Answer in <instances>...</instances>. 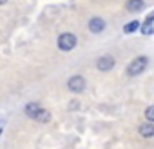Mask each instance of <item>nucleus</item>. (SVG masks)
I'll return each instance as SVG.
<instances>
[{
  "label": "nucleus",
  "instance_id": "f03ea898",
  "mask_svg": "<svg viewBox=\"0 0 154 149\" xmlns=\"http://www.w3.org/2000/svg\"><path fill=\"white\" fill-rule=\"evenodd\" d=\"M76 36L72 35V33H63V35H60L58 36V49H62V51H71V49H74L76 47Z\"/></svg>",
  "mask_w": 154,
  "mask_h": 149
},
{
  "label": "nucleus",
  "instance_id": "0eeeda50",
  "mask_svg": "<svg viewBox=\"0 0 154 149\" xmlns=\"http://www.w3.org/2000/svg\"><path fill=\"white\" fill-rule=\"evenodd\" d=\"M140 135H141V136H147V138L154 136V125H152V122L141 124V125H140Z\"/></svg>",
  "mask_w": 154,
  "mask_h": 149
},
{
  "label": "nucleus",
  "instance_id": "20e7f679",
  "mask_svg": "<svg viewBox=\"0 0 154 149\" xmlns=\"http://www.w3.org/2000/svg\"><path fill=\"white\" fill-rule=\"evenodd\" d=\"M96 67H98V71L107 73V71H111V69L114 67V58H112L111 55H103V56H100V58L96 60Z\"/></svg>",
  "mask_w": 154,
  "mask_h": 149
},
{
  "label": "nucleus",
  "instance_id": "6e6552de",
  "mask_svg": "<svg viewBox=\"0 0 154 149\" xmlns=\"http://www.w3.org/2000/svg\"><path fill=\"white\" fill-rule=\"evenodd\" d=\"M35 120H36V122H40V124H45V122H49V120H51V113H49V111H45V109H40V111L35 115Z\"/></svg>",
  "mask_w": 154,
  "mask_h": 149
},
{
  "label": "nucleus",
  "instance_id": "1a4fd4ad",
  "mask_svg": "<svg viewBox=\"0 0 154 149\" xmlns=\"http://www.w3.org/2000/svg\"><path fill=\"white\" fill-rule=\"evenodd\" d=\"M127 9L132 11V13L143 9V0H129V2H127Z\"/></svg>",
  "mask_w": 154,
  "mask_h": 149
},
{
  "label": "nucleus",
  "instance_id": "f257e3e1",
  "mask_svg": "<svg viewBox=\"0 0 154 149\" xmlns=\"http://www.w3.org/2000/svg\"><path fill=\"white\" fill-rule=\"evenodd\" d=\"M149 65V58L147 56H136L129 65H127V74L129 77H138V74H141Z\"/></svg>",
  "mask_w": 154,
  "mask_h": 149
},
{
  "label": "nucleus",
  "instance_id": "9d476101",
  "mask_svg": "<svg viewBox=\"0 0 154 149\" xmlns=\"http://www.w3.org/2000/svg\"><path fill=\"white\" fill-rule=\"evenodd\" d=\"M138 27H140V22H138V20H132V22H129V24L123 26V33H125V35H131V33L138 31Z\"/></svg>",
  "mask_w": 154,
  "mask_h": 149
},
{
  "label": "nucleus",
  "instance_id": "f8f14e48",
  "mask_svg": "<svg viewBox=\"0 0 154 149\" xmlns=\"http://www.w3.org/2000/svg\"><path fill=\"white\" fill-rule=\"evenodd\" d=\"M145 116H147L149 122H154V106H149V107L145 109Z\"/></svg>",
  "mask_w": 154,
  "mask_h": 149
},
{
  "label": "nucleus",
  "instance_id": "ddd939ff",
  "mask_svg": "<svg viewBox=\"0 0 154 149\" xmlns=\"http://www.w3.org/2000/svg\"><path fill=\"white\" fill-rule=\"evenodd\" d=\"M4 4H8V0H0V6H4Z\"/></svg>",
  "mask_w": 154,
  "mask_h": 149
},
{
  "label": "nucleus",
  "instance_id": "9b49d317",
  "mask_svg": "<svg viewBox=\"0 0 154 149\" xmlns=\"http://www.w3.org/2000/svg\"><path fill=\"white\" fill-rule=\"evenodd\" d=\"M40 111V106L36 104V102H33V104H27L26 106V115L27 116H31V118H35V115Z\"/></svg>",
  "mask_w": 154,
  "mask_h": 149
},
{
  "label": "nucleus",
  "instance_id": "39448f33",
  "mask_svg": "<svg viewBox=\"0 0 154 149\" xmlns=\"http://www.w3.org/2000/svg\"><path fill=\"white\" fill-rule=\"evenodd\" d=\"M105 29V20L100 18V17H94L89 20V31L91 33H102Z\"/></svg>",
  "mask_w": 154,
  "mask_h": 149
},
{
  "label": "nucleus",
  "instance_id": "4468645a",
  "mask_svg": "<svg viewBox=\"0 0 154 149\" xmlns=\"http://www.w3.org/2000/svg\"><path fill=\"white\" fill-rule=\"evenodd\" d=\"M0 135H2V129H0Z\"/></svg>",
  "mask_w": 154,
  "mask_h": 149
},
{
  "label": "nucleus",
  "instance_id": "423d86ee",
  "mask_svg": "<svg viewBox=\"0 0 154 149\" xmlns=\"http://www.w3.org/2000/svg\"><path fill=\"white\" fill-rule=\"evenodd\" d=\"M141 33H143V35H150V33H154V13H150V15L145 18L143 27H141Z\"/></svg>",
  "mask_w": 154,
  "mask_h": 149
},
{
  "label": "nucleus",
  "instance_id": "7ed1b4c3",
  "mask_svg": "<svg viewBox=\"0 0 154 149\" xmlns=\"http://www.w3.org/2000/svg\"><path fill=\"white\" fill-rule=\"evenodd\" d=\"M85 78L84 77H80V74H74V77H71L69 80H67V89L71 91V93H82L84 89H85Z\"/></svg>",
  "mask_w": 154,
  "mask_h": 149
}]
</instances>
